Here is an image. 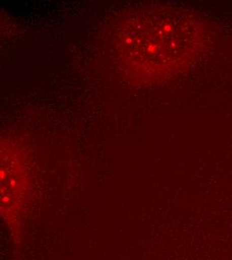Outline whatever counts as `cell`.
<instances>
[{
	"label": "cell",
	"instance_id": "obj_1",
	"mask_svg": "<svg viewBox=\"0 0 232 260\" xmlns=\"http://www.w3.org/2000/svg\"><path fill=\"white\" fill-rule=\"evenodd\" d=\"M206 38L195 14L157 5L143 7L125 20L118 35V49L132 75L142 80H160L192 64Z\"/></svg>",
	"mask_w": 232,
	"mask_h": 260
},
{
	"label": "cell",
	"instance_id": "obj_2",
	"mask_svg": "<svg viewBox=\"0 0 232 260\" xmlns=\"http://www.w3.org/2000/svg\"><path fill=\"white\" fill-rule=\"evenodd\" d=\"M31 189L29 162L23 151L2 146L1 215L13 237H19Z\"/></svg>",
	"mask_w": 232,
	"mask_h": 260
}]
</instances>
